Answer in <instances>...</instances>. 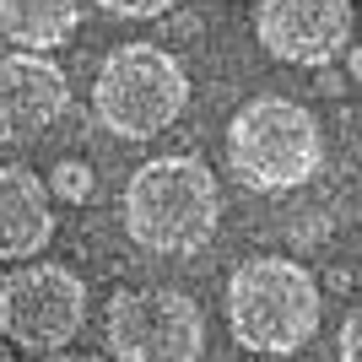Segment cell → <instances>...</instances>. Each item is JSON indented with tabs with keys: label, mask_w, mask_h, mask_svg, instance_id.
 <instances>
[{
	"label": "cell",
	"mask_w": 362,
	"mask_h": 362,
	"mask_svg": "<svg viewBox=\"0 0 362 362\" xmlns=\"http://www.w3.org/2000/svg\"><path fill=\"white\" fill-rule=\"evenodd\" d=\"M222 222V189L200 157H151L124 184V233L151 255H200Z\"/></svg>",
	"instance_id": "1"
},
{
	"label": "cell",
	"mask_w": 362,
	"mask_h": 362,
	"mask_svg": "<svg viewBox=\"0 0 362 362\" xmlns=\"http://www.w3.org/2000/svg\"><path fill=\"white\" fill-rule=\"evenodd\" d=\"M227 330L255 357H292L319 330V287L287 255H255L227 276Z\"/></svg>",
	"instance_id": "2"
},
{
	"label": "cell",
	"mask_w": 362,
	"mask_h": 362,
	"mask_svg": "<svg viewBox=\"0 0 362 362\" xmlns=\"http://www.w3.org/2000/svg\"><path fill=\"white\" fill-rule=\"evenodd\" d=\"M325 163L319 119L292 98H249L227 119V168L255 195H287Z\"/></svg>",
	"instance_id": "3"
},
{
	"label": "cell",
	"mask_w": 362,
	"mask_h": 362,
	"mask_svg": "<svg viewBox=\"0 0 362 362\" xmlns=\"http://www.w3.org/2000/svg\"><path fill=\"white\" fill-rule=\"evenodd\" d=\"M189 108V76L157 44H119L92 76V114L108 136L151 141Z\"/></svg>",
	"instance_id": "4"
},
{
	"label": "cell",
	"mask_w": 362,
	"mask_h": 362,
	"mask_svg": "<svg viewBox=\"0 0 362 362\" xmlns=\"http://www.w3.org/2000/svg\"><path fill=\"white\" fill-rule=\"evenodd\" d=\"M87 325V281L65 265L28 259L22 271L0 276V335L16 351L54 357Z\"/></svg>",
	"instance_id": "5"
},
{
	"label": "cell",
	"mask_w": 362,
	"mask_h": 362,
	"mask_svg": "<svg viewBox=\"0 0 362 362\" xmlns=\"http://www.w3.org/2000/svg\"><path fill=\"white\" fill-rule=\"evenodd\" d=\"M103 341L114 362H200L206 314L179 287L114 292L103 314Z\"/></svg>",
	"instance_id": "6"
},
{
	"label": "cell",
	"mask_w": 362,
	"mask_h": 362,
	"mask_svg": "<svg viewBox=\"0 0 362 362\" xmlns=\"http://www.w3.org/2000/svg\"><path fill=\"white\" fill-rule=\"evenodd\" d=\"M351 0H259L255 38L281 65H330L351 49Z\"/></svg>",
	"instance_id": "7"
},
{
	"label": "cell",
	"mask_w": 362,
	"mask_h": 362,
	"mask_svg": "<svg viewBox=\"0 0 362 362\" xmlns=\"http://www.w3.org/2000/svg\"><path fill=\"white\" fill-rule=\"evenodd\" d=\"M71 108V81L49 54H0V141H38Z\"/></svg>",
	"instance_id": "8"
},
{
	"label": "cell",
	"mask_w": 362,
	"mask_h": 362,
	"mask_svg": "<svg viewBox=\"0 0 362 362\" xmlns=\"http://www.w3.org/2000/svg\"><path fill=\"white\" fill-rule=\"evenodd\" d=\"M54 243V200L49 184L22 163L0 168V259H38Z\"/></svg>",
	"instance_id": "9"
},
{
	"label": "cell",
	"mask_w": 362,
	"mask_h": 362,
	"mask_svg": "<svg viewBox=\"0 0 362 362\" xmlns=\"http://www.w3.org/2000/svg\"><path fill=\"white\" fill-rule=\"evenodd\" d=\"M81 28V0H0V38L16 49H60Z\"/></svg>",
	"instance_id": "10"
},
{
	"label": "cell",
	"mask_w": 362,
	"mask_h": 362,
	"mask_svg": "<svg viewBox=\"0 0 362 362\" xmlns=\"http://www.w3.org/2000/svg\"><path fill=\"white\" fill-rule=\"evenodd\" d=\"M49 184H54V195H60V200H76V206L92 200V168L87 163H60Z\"/></svg>",
	"instance_id": "11"
},
{
	"label": "cell",
	"mask_w": 362,
	"mask_h": 362,
	"mask_svg": "<svg viewBox=\"0 0 362 362\" xmlns=\"http://www.w3.org/2000/svg\"><path fill=\"white\" fill-rule=\"evenodd\" d=\"M179 6V0H98V11L108 16H124V22H157Z\"/></svg>",
	"instance_id": "12"
},
{
	"label": "cell",
	"mask_w": 362,
	"mask_h": 362,
	"mask_svg": "<svg viewBox=\"0 0 362 362\" xmlns=\"http://www.w3.org/2000/svg\"><path fill=\"white\" fill-rule=\"evenodd\" d=\"M341 362H362V303L346 314V325H341Z\"/></svg>",
	"instance_id": "13"
},
{
	"label": "cell",
	"mask_w": 362,
	"mask_h": 362,
	"mask_svg": "<svg viewBox=\"0 0 362 362\" xmlns=\"http://www.w3.org/2000/svg\"><path fill=\"white\" fill-rule=\"evenodd\" d=\"M49 362H114V357H98V351H92V357H87V351H65V357H60V351H54Z\"/></svg>",
	"instance_id": "14"
},
{
	"label": "cell",
	"mask_w": 362,
	"mask_h": 362,
	"mask_svg": "<svg viewBox=\"0 0 362 362\" xmlns=\"http://www.w3.org/2000/svg\"><path fill=\"white\" fill-rule=\"evenodd\" d=\"M346 65H351V76L362 81V44H357V49H346Z\"/></svg>",
	"instance_id": "15"
},
{
	"label": "cell",
	"mask_w": 362,
	"mask_h": 362,
	"mask_svg": "<svg viewBox=\"0 0 362 362\" xmlns=\"http://www.w3.org/2000/svg\"><path fill=\"white\" fill-rule=\"evenodd\" d=\"M0 362H16V357H11V346H6V341H0Z\"/></svg>",
	"instance_id": "16"
}]
</instances>
